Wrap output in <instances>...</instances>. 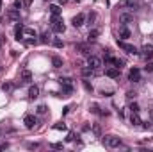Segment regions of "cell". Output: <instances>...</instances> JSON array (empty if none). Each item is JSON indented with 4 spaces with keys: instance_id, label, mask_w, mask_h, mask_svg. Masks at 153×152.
Returning <instances> with one entry per match:
<instances>
[{
    "instance_id": "obj_1",
    "label": "cell",
    "mask_w": 153,
    "mask_h": 152,
    "mask_svg": "<svg viewBox=\"0 0 153 152\" xmlns=\"http://www.w3.org/2000/svg\"><path fill=\"white\" fill-rule=\"evenodd\" d=\"M118 45H119V49L121 50H125L126 54H139V50H137V47L135 45H130V43H126V41H123V39H118Z\"/></svg>"
},
{
    "instance_id": "obj_29",
    "label": "cell",
    "mask_w": 153,
    "mask_h": 152,
    "mask_svg": "<svg viewBox=\"0 0 153 152\" xmlns=\"http://www.w3.org/2000/svg\"><path fill=\"white\" fill-rule=\"evenodd\" d=\"M54 45H55L57 49H62V47H64V43H62L61 39H55V41H54Z\"/></svg>"
},
{
    "instance_id": "obj_21",
    "label": "cell",
    "mask_w": 153,
    "mask_h": 152,
    "mask_svg": "<svg viewBox=\"0 0 153 152\" xmlns=\"http://www.w3.org/2000/svg\"><path fill=\"white\" fill-rule=\"evenodd\" d=\"M128 109L132 111V113H139V104H137V102H132V104L128 106Z\"/></svg>"
},
{
    "instance_id": "obj_12",
    "label": "cell",
    "mask_w": 153,
    "mask_h": 152,
    "mask_svg": "<svg viewBox=\"0 0 153 152\" xmlns=\"http://www.w3.org/2000/svg\"><path fill=\"white\" fill-rule=\"evenodd\" d=\"M84 21H85V16L80 13V14H77V16L73 18V25H75V27H82V25H84Z\"/></svg>"
},
{
    "instance_id": "obj_8",
    "label": "cell",
    "mask_w": 153,
    "mask_h": 152,
    "mask_svg": "<svg viewBox=\"0 0 153 152\" xmlns=\"http://www.w3.org/2000/svg\"><path fill=\"white\" fill-rule=\"evenodd\" d=\"M118 34H119V38H121L123 41H125V39H128L130 36H132V32H130V29H128L126 25H121V27H119V32H118Z\"/></svg>"
},
{
    "instance_id": "obj_14",
    "label": "cell",
    "mask_w": 153,
    "mask_h": 152,
    "mask_svg": "<svg viewBox=\"0 0 153 152\" xmlns=\"http://www.w3.org/2000/svg\"><path fill=\"white\" fill-rule=\"evenodd\" d=\"M37 95H39V88H37V86H30V88H29V98H37Z\"/></svg>"
},
{
    "instance_id": "obj_9",
    "label": "cell",
    "mask_w": 153,
    "mask_h": 152,
    "mask_svg": "<svg viewBox=\"0 0 153 152\" xmlns=\"http://www.w3.org/2000/svg\"><path fill=\"white\" fill-rule=\"evenodd\" d=\"M105 75L111 77V79H116V77H119V68H116V66H109V68L105 70Z\"/></svg>"
},
{
    "instance_id": "obj_26",
    "label": "cell",
    "mask_w": 153,
    "mask_h": 152,
    "mask_svg": "<svg viewBox=\"0 0 153 152\" xmlns=\"http://www.w3.org/2000/svg\"><path fill=\"white\" fill-rule=\"evenodd\" d=\"M45 113H47V106H43V104L37 106V115H45Z\"/></svg>"
},
{
    "instance_id": "obj_16",
    "label": "cell",
    "mask_w": 153,
    "mask_h": 152,
    "mask_svg": "<svg viewBox=\"0 0 153 152\" xmlns=\"http://www.w3.org/2000/svg\"><path fill=\"white\" fill-rule=\"evenodd\" d=\"M52 66H54V68H61V66H62V59H61L59 56H54V57H52Z\"/></svg>"
},
{
    "instance_id": "obj_4",
    "label": "cell",
    "mask_w": 153,
    "mask_h": 152,
    "mask_svg": "<svg viewBox=\"0 0 153 152\" xmlns=\"http://www.w3.org/2000/svg\"><path fill=\"white\" fill-rule=\"evenodd\" d=\"M119 21L123 25H128V24H132L134 21V13H128V11H123L119 14Z\"/></svg>"
},
{
    "instance_id": "obj_37",
    "label": "cell",
    "mask_w": 153,
    "mask_h": 152,
    "mask_svg": "<svg viewBox=\"0 0 153 152\" xmlns=\"http://www.w3.org/2000/svg\"><path fill=\"white\" fill-rule=\"evenodd\" d=\"M9 147V143H2V145H0V150H6Z\"/></svg>"
},
{
    "instance_id": "obj_20",
    "label": "cell",
    "mask_w": 153,
    "mask_h": 152,
    "mask_svg": "<svg viewBox=\"0 0 153 152\" xmlns=\"http://www.w3.org/2000/svg\"><path fill=\"white\" fill-rule=\"evenodd\" d=\"M93 72H94V70H93V68H89V66L82 68V75H84V77H91V75H93Z\"/></svg>"
},
{
    "instance_id": "obj_13",
    "label": "cell",
    "mask_w": 153,
    "mask_h": 152,
    "mask_svg": "<svg viewBox=\"0 0 153 152\" xmlns=\"http://www.w3.org/2000/svg\"><path fill=\"white\" fill-rule=\"evenodd\" d=\"M14 38L20 41V39H23V25L21 24H18L16 25V29H14Z\"/></svg>"
},
{
    "instance_id": "obj_39",
    "label": "cell",
    "mask_w": 153,
    "mask_h": 152,
    "mask_svg": "<svg viewBox=\"0 0 153 152\" xmlns=\"http://www.w3.org/2000/svg\"><path fill=\"white\" fill-rule=\"evenodd\" d=\"M59 2H61V4H64V2H68V0H59Z\"/></svg>"
},
{
    "instance_id": "obj_22",
    "label": "cell",
    "mask_w": 153,
    "mask_h": 152,
    "mask_svg": "<svg viewBox=\"0 0 153 152\" xmlns=\"http://www.w3.org/2000/svg\"><path fill=\"white\" fill-rule=\"evenodd\" d=\"M50 13H52V14H59V13H61V7H59L57 4H52V6H50Z\"/></svg>"
},
{
    "instance_id": "obj_3",
    "label": "cell",
    "mask_w": 153,
    "mask_h": 152,
    "mask_svg": "<svg viewBox=\"0 0 153 152\" xmlns=\"http://www.w3.org/2000/svg\"><path fill=\"white\" fill-rule=\"evenodd\" d=\"M87 66L93 68V70H98L102 66V59L96 57V56H89V57H87Z\"/></svg>"
},
{
    "instance_id": "obj_31",
    "label": "cell",
    "mask_w": 153,
    "mask_h": 152,
    "mask_svg": "<svg viewBox=\"0 0 153 152\" xmlns=\"http://www.w3.org/2000/svg\"><path fill=\"white\" fill-rule=\"evenodd\" d=\"M62 147H64L62 143H52V148H55V150H61Z\"/></svg>"
},
{
    "instance_id": "obj_17",
    "label": "cell",
    "mask_w": 153,
    "mask_h": 152,
    "mask_svg": "<svg viewBox=\"0 0 153 152\" xmlns=\"http://www.w3.org/2000/svg\"><path fill=\"white\" fill-rule=\"evenodd\" d=\"M21 81H23V82H30L32 81V74L29 70H23V72H21Z\"/></svg>"
},
{
    "instance_id": "obj_7",
    "label": "cell",
    "mask_w": 153,
    "mask_h": 152,
    "mask_svg": "<svg viewBox=\"0 0 153 152\" xmlns=\"http://www.w3.org/2000/svg\"><path fill=\"white\" fill-rule=\"evenodd\" d=\"M128 81H132V82H139L141 81V70L139 68H132L128 74Z\"/></svg>"
},
{
    "instance_id": "obj_19",
    "label": "cell",
    "mask_w": 153,
    "mask_h": 152,
    "mask_svg": "<svg viewBox=\"0 0 153 152\" xmlns=\"http://www.w3.org/2000/svg\"><path fill=\"white\" fill-rule=\"evenodd\" d=\"M23 38H36V31L34 29H23Z\"/></svg>"
},
{
    "instance_id": "obj_38",
    "label": "cell",
    "mask_w": 153,
    "mask_h": 152,
    "mask_svg": "<svg viewBox=\"0 0 153 152\" xmlns=\"http://www.w3.org/2000/svg\"><path fill=\"white\" fill-rule=\"evenodd\" d=\"M41 41L43 43H48V36H41Z\"/></svg>"
},
{
    "instance_id": "obj_23",
    "label": "cell",
    "mask_w": 153,
    "mask_h": 152,
    "mask_svg": "<svg viewBox=\"0 0 153 152\" xmlns=\"http://www.w3.org/2000/svg\"><path fill=\"white\" fill-rule=\"evenodd\" d=\"M77 50H80V54H89V49H87V45H77Z\"/></svg>"
},
{
    "instance_id": "obj_32",
    "label": "cell",
    "mask_w": 153,
    "mask_h": 152,
    "mask_svg": "<svg viewBox=\"0 0 153 152\" xmlns=\"http://www.w3.org/2000/svg\"><path fill=\"white\" fill-rule=\"evenodd\" d=\"M144 70H146V72H153V63H148L146 66H144Z\"/></svg>"
},
{
    "instance_id": "obj_34",
    "label": "cell",
    "mask_w": 153,
    "mask_h": 152,
    "mask_svg": "<svg viewBox=\"0 0 153 152\" xmlns=\"http://www.w3.org/2000/svg\"><path fill=\"white\" fill-rule=\"evenodd\" d=\"M21 2H23L25 7H30V6H32V0H21Z\"/></svg>"
},
{
    "instance_id": "obj_25",
    "label": "cell",
    "mask_w": 153,
    "mask_h": 152,
    "mask_svg": "<svg viewBox=\"0 0 153 152\" xmlns=\"http://www.w3.org/2000/svg\"><path fill=\"white\" fill-rule=\"evenodd\" d=\"M2 90H4V91H11V90H13V84H11V82H4V84H2Z\"/></svg>"
},
{
    "instance_id": "obj_33",
    "label": "cell",
    "mask_w": 153,
    "mask_h": 152,
    "mask_svg": "<svg viewBox=\"0 0 153 152\" xmlns=\"http://www.w3.org/2000/svg\"><path fill=\"white\" fill-rule=\"evenodd\" d=\"M55 129H57V131H64V129H66V125H64V123H57Z\"/></svg>"
},
{
    "instance_id": "obj_5",
    "label": "cell",
    "mask_w": 153,
    "mask_h": 152,
    "mask_svg": "<svg viewBox=\"0 0 153 152\" xmlns=\"http://www.w3.org/2000/svg\"><path fill=\"white\" fill-rule=\"evenodd\" d=\"M23 123H25V127H27V129H34V127H36V123H37V120H36V116H34V115H25Z\"/></svg>"
},
{
    "instance_id": "obj_18",
    "label": "cell",
    "mask_w": 153,
    "mask_h": 152,
    "mask_svg": "<svg viewBox=\"0 0 153 152\" xmlns=\"http://www.w3.org/2000/svg\"><path fill=\"white\" fill-rule=\"evenodd\" d=\"M130 123H132V125H139V123H141L139 113H132V116H130Z\"/></svg>"
},
{
    "instance_id": "obj_6",
    "label": "cell",
    "mask_w": 153,
    "mask_h": 152,
    "mask_svg": "<svg viewBox=\"0 0 153 152\" xmlns=\"http://www.w3.org/2000/svg\"><path fill=\"white\" fill-rule=\"evenodd\" d=\"M52 31L54 32H57V34H61V32H64V21L59 18V20H55V21H52Z\"/></svg>"
},
{
    "instance_id": "obj_35",
    "label": "cell",
    "mask_w": 153,
    "mask_h": 152,
    "mask_svg": "<svg viewBox=\"0 0 153 152\" xmlns=\"http://www.w3.org/2000/svg\"><path fill=\"white\" fill-rule=\"evenodd\" d=\"M73 140H75V134H73V133H70V134H68V138H66V141H73Z\"/></svg>"
},
{
    "instance_id": "obj_11",
    "label": "cell",
    "mask_w": 153,
    "mask_h": 152,
    "mask_svg": "<svg viewBox=\"0 0 153 152\" xmlns=\"http://www.w3.org/2000/svg\"><path fill=\"white\" fill-rule=\"evenodd\" d=\"M7 18H9V20H13V21H18V20H20V11H18V9H14V7H13V9H9V11H7Z\"/></svg>"
},
{
    "instance_id": "obj_41",
    "label": "cell",
    "mask_w": 153,
    "mask_h": 152,
    "mask_svg": "<svg viewBox=\"0 0 153 152\" xmlns=\"http://www.w3.org/2000/svg\"><path fill=\"white\" fill-rule=\"evenodd\" d=\"M0 21H2V18H0Z\"/></svg>"
},
{
    "instance_id": "obj_40",
    "label": "cell",
    "mask_w": 153,
    "mask_h": 152,
    "mask_svg": "<svg viewBox=\"0 0 153 152\" xmlns=\"http://www.w3.org/2000/svg\"><path fill=\"white\" fill-rule=\"evenodd\" d=\"M0 9H2V0H0Z\"/></svg>"
},
{
    "instance_id": "obj_28",
    "label": "cell",
    "mask_w": 153,
    "mask_h": 152,
    "mask_svg": "<svg viewBox=\"0 0 153 152\" xmlns=\"http://www.w3.org/2000/svg\"><path fill=\"white\" fill-rule=\"evenodd\" d=\"M98 34H100V32H98L96 29H94V31H91V32H89V39H96V38H98Z\"/></svg>"
},
{
    "instance_id": "obj_15",
    "label": "cell",
    "mask_w": 153,
    "mask_h": 152,
    "mask_svg": "<svg viewBox=\"0 0 153 152\" xmlns=\"http://www.w3.org/2000/svg\"><path fill=\"white\" fill-rule=\"evenodd\" d=\"M137 4V0H121V6L123 7H130V9H134Z\"/></svg>"
},
{
    "instance_id": "obj_10",
    "label": "cell",
    "mask_w": 153,
    "mask_h": 152,
    "mask_svg": "<svg viewBox=\"0 0 153 152\" xmlns=\"http://www.w3.org/2000/svg\"><path fill=\"white\" fill-rule=\"evenodd\" d=\"M141 52H142V56H144L146 59H151V57H153V45H144V47L141 49Z\"/></svg>"
},
{
    "instance_id": "obj_27",
    "label": "cell",
    "mask_w": 153,
    "mask_h": 152,
    "mask_svg": "<svg viewBox=\"0 0 153 152\" xmlns=\"http://www.w3.org/2000/svg\"><path fill=\"white\" fill-rule=\"evenodd\" d=\"M123 64H125V63H123L121 59H114V66H116V68H119V70H121V68H123Z\"/></svg>"
},
{
    "instance_id": "obj_30",
    "label": "cell",
    "mask_w": 153,
    "mask_h": 152,
    "mask_svg": "<svg viewBox=\"0 0 153 152\" xmlns=\"http://www.w3.org/2000/svg\"><path fill=\"white\" fill-rule=\"evenodd\" d=\"M84 88H85L87 91H93V86H91L89 82H87V81H84Z\"/></svg>"
},
{
    "instance_id": "obj_2",
    "label": "cell",
    "mask_w": 153,
    "mask_h": 152,
    "mask_svg": "<svg viewBox=\"0 0 153 152\" xmlns=\"http://www.w3.org/2000/svg\"><path fill=\"white\" fill-rule=\"evenodd\" d=\"M103 145L105 147H109V148H116V147H119L121 145V140L118 138V136H105L103 138Z\"/></svg>"
},
{
    "instance_id": "obj_24",
    "label": "cell",
    "mask_w": 153,
    "mask_h": 152,
    "mask_svg": "<svg viewBox=\"0 0 153 152\" xmlns=\"http://www.w3.org/2000/svg\"><path fill=\"white\" fill-rule=\"evenodd\" d=\"M13 7H14V9H18V11H20V9H21V7H23V2H21V0H14V2H13Z\"/></svg>"
},
{
    "instance_id": "obj_36",
    "label": "cell",
    "mask_w": 153,
    "mask_h": 152,
    "mask_svg": "<svg viewBox=\"0 0 153 152\" xmlns=\"http://www.w3.org/2000/svg\"><path fill=\"white\" fill-rule=\"evenodd\" d=\"M39 147V143H29V148H37Z\"/></svg>"
}]
</instances>
